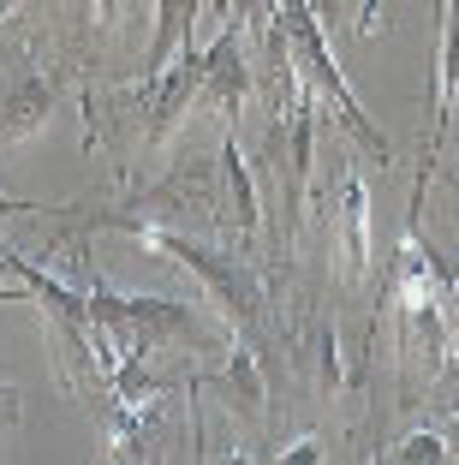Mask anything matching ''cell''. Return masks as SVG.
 <instances>
[{
    "label": "cell",
    "instance_id": "3957f363",
    "mask_svg": "<svg viewBox=\"0 0 459 465\" xmlns=\"http://www.w3.org/2000/svg\"><path fill=\"white\" fill-rule=\"evenodd\" d=\"M132 239L144 251H155V257L191 269L203 281V292L215 299L221 322H227L239 341H257L263 316H269V281H263V269L251 257H233L227 245H209L203 232H174V227H137Z\"/></svg>",
    "mask_w": 459,
    "mask_h": 465
},
{
    "label": "cell",
    "instance_id": "5bb4252c",
    "mask_svg": "<svg viewBox=\"0 0 459 465\" xmlns=\"http://www.w3.org/2000/svg\"><path fill=\"white\" fill-rule=\"evenodd\" d=\"M90 6H95V25H102V30H114V25L125 18V6H132V0H90Z\"/></svg>",
    "mask_w": 459,
    "mask_h": 465
},
{
    "label": "cell",
    "instance_id": "30bf717a",
    "mask_svg": "<svg viewBox=\"0 0 459 465\" xmlns=\"http://www.w3.org/2000/svg\"><path fill=\"white\" fill-rule=\"evenodd\" d=\"M388 460L394 465H424V460H447V441L442 436H435V430H412V436H405V441H394V448H388Z\"/></svg>",
    "mask_w": 459,
    "mask_h": 465
},
{
    "label": "cell",
    "instance_id": "5b68a950",
    "mask_svg": "<svg viewBox=\"0 0 459 465\" xmlns=\"http://www.w3.org/2000/svg\"><path fill=\"white\" fill-rule=\"evenodd\" d=\"M191 394H221L233 418L263 424V411H269V376H263L257 341H239V334H233V346L215 358V370L191 376Z\"/></svg>",
    "mask_w": 459,
    "mask_h": 465
},
{
    "label": "cell",
    "instance_id": "9a60e30c",
    "mask_svg": "<svg viewBox=\"0 0 459 465\" xmlns=\"http://www.w3.org/2000/svg\"><path fill=\"white\" fill-rule=\"evenodd\" d=\"M442 441H447V460H459V411L447 418V430H442Z\"/></svg>",
    "mask_w": 459,
    "mask_h": 465
},
{
    "label": "cell",
    "instance_id": "277c9868",
    "mask_svg": "<svg viewBox=\"0 0 459 465\" xmlns=\"http://www.w3.org/2000/svg\"><path fill=\"white\" fill-rule=\"evenodd\" d=\"M454 108H459V0H442V30H435V120H430V137H424V155H418V179H412L405 227H418V215H424V185H430V167L442 162Z\"/></svg>",
    "mask_w": 459,
    "mask_h": 465
},
{
    "label": "cell",
    "instance_id": "8fae6325",
    "mask_svg": "<svg viewBox=\"0 0 459 465\" xmlns=\"http://www.w3.org/2000/svg\"><path fill=\"white\" fill-rule=\"evenodd\" d=\"M447 299L459 304V269H454V292ZM447 388H459V341L447 346V358H442V376H435V394H447Z\"/></svg>",
    "mask_w": 459,
    "mask_h": 465
},
{
    "label": "cell",
    "instance_id": "7c38bea8",
    "mask_svg": "<svg viewBox=\"0 0 459 465\" xmlns=\"http://www.w3.org/2000/svg\"><path fill=\"white\" fill-rule=\"evenodd\" d=\"M55 203H30V197H6L0 192V221H36V215H48Z\"/></svg>",
    "mask_w": 459,
    "mask_h": 465
},
{
    "label": "cell",
    "instance_id": "8992f818",
    "mask_svg": "<svg viewBox=\"0 0 459 465\" xmlns=\"http://www.w3.org/2000/svg\"><path fill=\"white\" fill-rule=\"evenodd\" d=\"M72 84H78V66H30V72H18V84L0 96V143L36 137L42 125L55 120V108L66 102Z\"/></svg>",
    "mask_w": 459,
    "mask_h": 465
},
{
    "label": "cell",
    "instance_id": "4fadbf2b",
    "mask_svg": "<svg viewBox=\"0 0 459 465\" xmlns=\"http://www.w3.org/2000/svg\"><path fill=\"white\" fill-rule=\"evenodd\" d=\"M269 460H323V436H298V441H286V448H274Z\"/></svg>",
    "mask_w": 459,
    "mask_h": 465
},
{
    "label": "cell",
    "instance_id": "7a4b0ae2",
    "mask_svg": "<svg viewBox=\"0 0 459 465\" xmlns=\"http://www.w3.org/2000/svg\"><path fill=\"white\" fill-rule=\"evenodd\" d=\"M84 304L102 329L114 334L120 352H227L233 329H215L197 304L179 299H132V292H114L102 274L84 281Z\"/></svg>",
    "mask_w": 459,
    "mask_h": 465
},
{
    "label": "cell",
    "instance_id": "ba28073f",
    "mask_svg": "<svg viewBox=\"0 0 459 465\" xmlns=\"http://www.w3.org/2000/svg\"><path fill=\"white\" fill-rule=\"evenodd\" d=\"M221 197H227V239H251L263 227V203H257V179L239 155V125L221 132Z\"/></svg>",
    "mask_w": 459,
    "mask_h": 465
},
{
    "label": "cell",
    "instance_id": "52a82bcc",
    "mask_svg": "<svg viewBox=\"0 0 459 465\" xmlns=\"http://www.w3.org/2000/svg\"><path fill=\"white\" fill-rule=\"evenodd\" d=\"M328 227H334V245L346 257V281H370V185L358 167H340V197L328 209Z\"/></svg>",
    "mask_w": 459,
    "mask_h": 465
},
{
    "label": "cell",
    "instance_id": "6da1fadb",
    "mask_svg": "<svg viewBox=\"0 0 459 465\" xmlns=\"http://www.w3.org/2000/svg\"><path fill=\"white\" fill-rule=\"evenodd\" d=\"M72 227L78 232H125L137 227H174V232H215L227 239V197H221V155H179L162 179L132 185L120 203L84 209L72 203Z\"/></svg>",
    "mask_w": 459,
    "mask_h": 465
},
{
    "label": "cell",
    "instance_id": "9c48e42d",
    "mask_svg": "<svg viewBox=\"0 0 459 465\" xmlns=\"http://www.w3.org/2000/svg\"><path fill=\"white\" fill-rule=\"evenodd\" d=\"M197 18H203V0H155V30H149L137 78H155L174 54H185L191 42H197Z\"/></svg>",
    "mask_w": 459,
    "mask_h": 465
}]
</instances>
